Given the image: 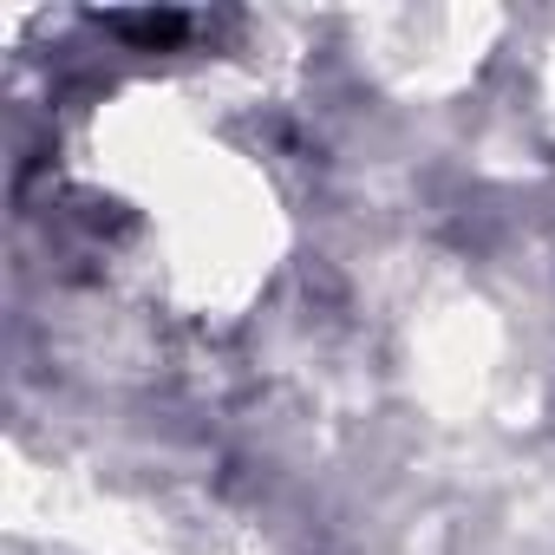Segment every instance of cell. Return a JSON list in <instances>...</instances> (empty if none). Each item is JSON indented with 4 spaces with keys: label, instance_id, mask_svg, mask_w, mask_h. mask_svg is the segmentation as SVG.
Segmentation results:
<instances>
[{
    "label": "cell",
    "instance_id": "obj_1",
    "mask_svg": "<svg viewBox=\"0 0 555 555\" xmlns=\"http://www.w3.org/2000/svg\"><path fill=\"white\" fill-rule=\"evenodd\" d=\"M112 27L131 34V40H144V47H164V40H177L190 21H183V14H112Z\"/></svg>",
    "mask_w": 555,
    "mask_h": 555
}]
</instances>
